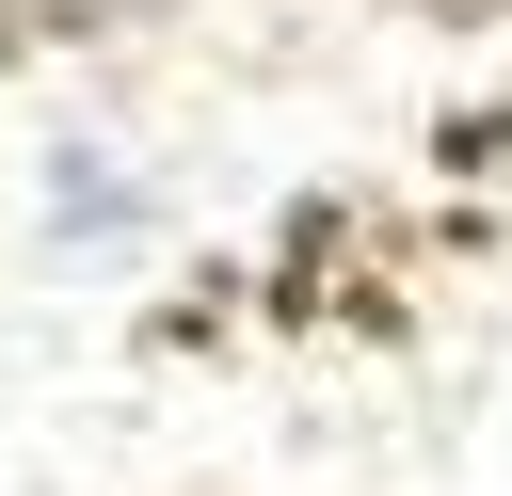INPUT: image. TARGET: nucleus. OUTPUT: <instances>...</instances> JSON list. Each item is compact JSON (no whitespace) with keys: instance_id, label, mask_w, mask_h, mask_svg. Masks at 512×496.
Masks as SVG:
<instances>
[]
</instances>
